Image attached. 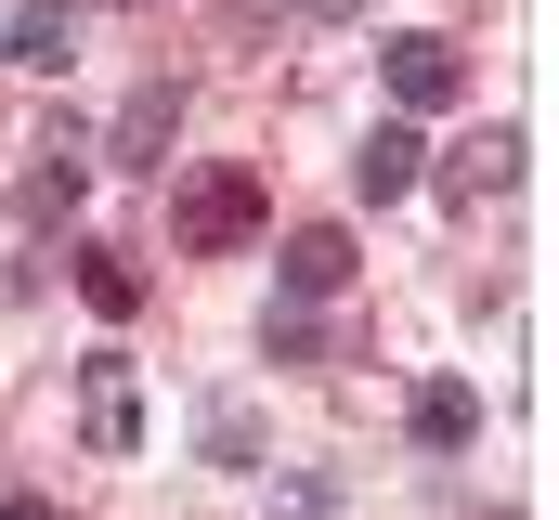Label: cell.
Returning <instances> with one entry per match:
<instances>
[{
	"mask_svg": "<svg viewBox=\"0 0 559 520\" xmlns=\"http://www.w3.org/2000/svg\"><path fill=\"white\" fill-rule=\"evenodd\" d=\"M261 222H274V196H261L248 156H209V169H182V196H169V248L182 260H235Z\"/></svg>",
	"mask_w": 559,
	"mask_h": 520,
	"instance_id": "6da1fadb",
	"label": "cell"
},
{
	"mask_svg": "<svg viewBox=\"0 0 559 520\" xmlns=\"http://www.w3.org/2000/svg\"><path fill=\"white\" fill-rule=\"evenodd\" d=\"M378 79H391L404 118H442V105L468 92V52H455L442 26H404V39H378Z\"/></svg>",
	"mask_w": 559,
	"mask_h": 520,
	"instance_id": "7a4b0ae2",
	"label": "cell"
},
{
	"mask_svg": "<svg viewBox=\"0 0 559 520\" xmlns=\"http://www.w3.org/2000/svg\"><path fill=\"white\" fill-rule=\"evenodd\" d=\"M169 143H182V79H143L131 105H118V169H169Z\"/></svg>",
	"mask_w": 559,
	"mask_h": 520,
	"instance_id": "3957f363",
	"label": "cell"
},
{
	"mask_svg": "<svg viewBox=\"0 0 559 520\" xmlns=\"http://www.w3.org/2000/svg\"><path fill=\"white\" fill-rule=\"evenodd\" d=\"M79 429H92V456H131V442H143V390H131V365H118V352H105V365H92V390H79Z\"/></svg>",
	"mask_w": 559,
	"mask_h": 520,
	"instance_id": "277c9868",
	"label": "cell"
},
{
	"mask_svg": "<svg viewBox=\"0 0 559 520\" xmlns=\"http://www.w3.org/2000/svg\"><path fill=\"white\" fill-rule=\"evenodd\" d=\"M521 156H534L521 130H481V143H455V156H442V196H455V209H481V196H508V182H521Z\"/></svg>",
	"mask_w": 559,
	"mask_h": 520,
	"instance_id": "5b68a950",
	"label": "cell"
},
{
	"mask_svg": "<svg viewBox=\"0 0 559 520\" xmlns=\"http://www.w3.org/2000/svg\"><path fill=\"white\" fill-rule=\"evenodd\" d=\"M79 196H92V130H52L39 169H26V222H66Z\"/></svg>",
	"mask_w": 559,
	"mask_h": 520,
	"instance_id": "8992f818",
	"label": "cell"
},
{
	"mask_svg": "<svg viewBox=\"0 0 559 520\" xmlns=\"http://www.w3.org/2000/svg\"><path fill=\"white\" fill-rule=\"evenodd\" d=\"M417 156H429L417 130H404V118H378V130H365V156H352V196H365V209H391V196H417Z\"/></svg>",
	"mask_w": 559,
	"mask_h": 520,
	"instance_id": "52a82bcc",
	"label": "cell"
},
{
	"mask_svg": "<svg viewBox=\"0 0 559 520\" xmlns=\"http://www.w3.org/2000/svg\"><path fill=\"white\" fill-rule=\"evenodd\" d=\"M404 429H417L429 456H455V442L481 429V390H468V378H417V403H404Z\"/></svg>",
	"mask_w": 559,
	"mask_h": 520,
	"instance_id": "ba28073f",
	"label": "cell"
},
{
	"mask_svg": "<svg viewBox=\"0 0 559 520\" xmlns=\"http://www.w3.org/2000/svg\"><path fill=\"white\" fill-rule=\"evenodd\" d=\"M0 52H13V66H66V52H79V13H66V0H13V13H0Z\"/></svg>",
	"mask_w": 559,
	"mask_h": 520,
	"instance_id": "9c48e42d",
	"label": "cell"
},
{
	"mask_svg": "<svg viewBox=\"0 0 559 520\" xmlns=\"http://www.w3.org/2000/svg\"><path fill=\"white\" fill-rule=\"evenodd\" d=\"M338 286H352V235H338V222L286 235V299H338Z\"/></svg>",
	"mask_w": 559,
	"mask_h": 520,
	"instance_id": "30bf717a",
	"label": "cell"
},
{
	"mask_svg": "<svg viewBox=\"0 0 559 520\" xmlns=\"http://www.w3.org/2000/svg\"><path fill=\"white\" fill-rule=\"evenodd\" d=\"M79 299H92L105 326H131V312H143V260L131 248H79Z\"/></svg>",
	"mask_w": 559,
	"mask_h": 520,
	"instance_id": "8fae6325",
	"label": "cell"
},
{
	"mask_svg": "<svg viewBox=\"0 0 559 520\" xmlns=\"http://www.w3.org/2000/svg\"><path fill=\"white\" fill-rule=\"evenodd\" d=\"M299 13H312V26H338V13H365V0H299Z\"/></svg>",
	"mask_w": 559,
	"mask_h": 520,
	"instance_id": "7c38bea8",
	"label": "cell"
},
{
	"mask_svg": "<svg viewBox=\"0 0 559 520\" xmlns=\"http://www.w3.org/2000/svg\"><path fill=\"white\" fill-rule=\"evenodd\" d=\"M0 520H52V508H39V495H13V508H0Z\"/></svg>",
	"mask_w": 559,
	"mask_h": 520,
	"instance_id": "4fadbf2b",
	"label": "cell"
},
{
	"mask_svg": "<svg viewBox=\"0 0 559 520\" xmlns=\"http://www.w3.org/2000/svg\"><path fill=\"white\" fill-rule=\"evenodd\" d=\"M118 13H131V0H118Z\"/></svg>",
	"mask_w": 559,
	"mask_h": 520,
	"instance_id": "5bb4252c",
	"label": "cell"
}]
</instances>
